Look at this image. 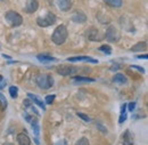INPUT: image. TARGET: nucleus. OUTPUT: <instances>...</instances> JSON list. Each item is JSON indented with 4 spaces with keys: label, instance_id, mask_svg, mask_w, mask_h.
<instances>
[{
    "label": "nucleus",
    "instance_id": "11",
    "mask_svg": "<svg viewBox=\"0 0 148 145\" xmlns=\"http://www.w3.org/2000/svg\"><path fill=\"white\" fill-rule=\"evenodd\" d=\"M72 21L75 23H84L87 21V16L82 12H76L72 15Z\"/></svg>",
    "mask_w": 148,
    "mask_h": 145
},
{
    "label": "nucleus",
    "instance_id": "32",
    "mask_svg": "<svg viewBox=\"0 0 148 145\" xmlns=\"http://www.w3.org/2000/svg\"><path fill=\"white\" fill-rule=\"evenodd\" d=\"M125 110H127V104H123V105H122V108H121V114L125 113Z\"/></svg>",
    "mask_w": 148,
    "mask_h": 145
},
{
    "label": "nucleus",
    "instance_id": "17",
    "mask_svg": "<svg viewBox=\"0 0 148 145\" xmlns=\"http://www.w3.org/2000/svg\"><path fill=\"white\" fill-rule=\"evenodd\" d=\"M103 1L112 7H115V8H120L122 6V0H103Z\"/></svg>",
    "mask_w": 148,
    "mask_h": 145
},
{
    "label": "nucleus",
    "instance_id": "29",
    "mask_svg": "<svg viewBox=\"0 0 148 145\" xmlns=\"http://www.w3.org/2000/svg\"><path fill=\"white\" fill-rule=\"evenodd\" d=\"M131 69H134V70H138V71H140L141 73H144L145 72V70L143 69V68H140V66H136V65H132L131 66Z\"/></svg>",
    "mask_w": 148,
    "mask_h": 145
},
{
    "label": "nucleus",
    "instance_id": "3",
    "mask_svg": "<svg viewBox=\"0 0 148 145\" xmlns=\"http://www.w3.org/2000/svg\"><path fill=\"white\" fill-rule=\"evenodd\" d=\"M5 18L6 21L8 22V24L13 28L15 26H19L22 23H23V18L19 15L17 12H14V10H8L6 14H5Z\"/></svg>",
    "mask_w": 148,
    "mask_h": 145
},
{
    "label": "nucleus",
    "instance_id": "33",
    "mask_svg": "<svg viewBox=\"0 0 148 145\" xmlns=\"http://www.w3.org/2000/svg\"><path fill=\"white\" fill-rule=\"evenodd\" d=\"M5 86H6V80H1L0 81V89H2Z\"/></svg>",
    "mask_w": 148,
    "mask_h": 145
},
{
    "label": "nucleus",
    "instance_id": "25",
    "mask_svg": "<svg viewBox=\"0 0 148 145\" xmlns=\"http://www.w3.org/2000/svg\"><path fill=\"white\" fill-rule=\"evenodd\" d=\"M77 117H80V118H81L82 120H84V121H88V122H89V121H91V119H90V118H89L87 114H83V113H77Z\"/></svg>",
    "mask_w": 148,
    "mask_h": 145
},
{
    "label": "nucleus",
    "instance_id": "30",
    "mask_svg": "<svg viewBox=\"0 0 148 145\" xmlns=\"http://www.w3.org/2000/svg\"><path fill=\"white\" fill-rule=\"evenodd\" d=\"M55 145H67V142H66L65 139H60V141H58Z\"/></svg>",
    "mask_w": 148,
    "mask_h": 145
},
{
    "label": "nucleus",
    "instance_id": "23",
    "mask_svg": "<svg viewBox=\"0 0 148 145\" xmlns=\"http://www.w3.org/2000/svg\"><path fill=\"white\" fill-rule=\"evenodd\" d=\"M75 145H89V141H88L86 137H82V138H80V139L76 142Z\"/></svg>",
    "mask_w": 148,
    "mask_h": 145
},
{
    "label": "nucleus",
    "instance_id": "26",
    "mask_svg": "<svg viewBox=\"0 0 148 145\" xmlns=\"http://www.w3.org/2000/svg\"><path fill=\"white\" fill-rule=\"evenodd\" d=\"M0 101H1V103H2V106L3 108H6L7 106V99H6V97L0 93Z\"/></svg>",
    "mask_w": 148,
    "mask_h": 145
},
{
    "label": "nucleus",
    "instance_id": "10",
    "mask_svg": "<svg viewBox=\"0 0 148 145\" xmlns=\"http://www.w3.org/2000/svg\"><path fill=\"white\" fill-rule=\"evenodd\" d=\"M39 8V2L38 0H27L26 1V6H25V10L30 14L37 12V9Z\"/></svg>",
    "mask_w": 148,
    "mask_h": 145
},
{
    "label": "nucleus",
    "instance_id": "27",
    "mask_svg": "<svg viewBox=\"0 0 148 145\" xmlns=\"http://www.w3.org/2000/svg\"><path fill=\"white\" fill-rule=\"evenodd\" d=\"M127 108H128L129 111L133 112V110H134V108H136V103H134V102H131V103H129V104L127 105Z\"/></svg>",
    "mask_w": 148,
    "mask_h": 145
},
{
    "label": "nucleus",
    "instance_id": "18",
    "mask_svg": "<svg viewBox=\"0 0 148 145\" xmlns=\"http://www.w3.org/2000/svg\"><path fill=\"white\" fill-rule=\"evenodd\" d=\"M73 81H77V82H93L95 79L87 78V77H73Z\"/></svg>",
    "mask_w": 148,
    "mask_h": 145
},
{
    "label": "nucleus",
    "instance_id": "4",
    "mask_svg": "<svg viewBox=\"0 0 148 145\" xmlns=\"http://www.w3.org/2000/svg\"><path fill=\"white\" fill-rule=\"evenodd\" d=\"M37 23L41 28H47L56 23V15L53 13H47L43 17H38Z\"/></svg>",
    "mask_w": 148,
    "mask_h": 145
},
{
    "label": "nucleus",
    "instance_id": "24",
    "mask_svg": "<svg viewBox=\"0 0 148 145\" xmlns=\"http://www.w3.org/2000/svg\"><path fill=\"white\" fill-rule=\"evenodd\" d=\"M55 95H48L47 97H46V103L47 104H51L53 102H54V99H55Z\"/></svg>",
    "mask_w": 148,
    "mask_h": 145
},
{
    "label": "nucleus",
    "instance_id": "14",
    "mask_svg": "<svg viewBox=\"0 0 148 145\" xmlns=\"http://www.w3.org/2000/svg\"><path fill=\"white\" fill-rule=\"evenodd\" d=\"M147 49V44L144 41V42H138L136 45H133V47H131V52H143V50H146Z\"/></svg>",
    "mask_w": 148,
    "mask_h": 145
},
{
    "label": "nucleus",
    "instance_id": "20",
    "mask_svg": "<svg viewBox=\"0 0 148 145\" xmlns=\"http://www.w3.org/2000/svg\"><path fill=\"white\" fill-rule=\"evenodd\" d=\"M99 50H100V52H104L106 55L112 54L111 47H110V46H107V45H103V46H100V47H99Z\"/></svg>",
    "mask_w": 148,
    "mask_h": 145
},
{
    "label": "nucleus",
    "instance_id": "13",
    "mask_svg": "<svg viewBox=\"0 0 148 145\" xmlns=\"http://www.w3.org/2000/svg\"><path fill=\"white\" fill-rule=\"evenodd\" d=\"M17 143L18 145H31V141L26 134L22 133V134L17 135Z\"/></svg>",
    "mask_w": 148,
    "mask_h": 145
},
{
    "label": "nucleus",
    "instance_id": "2",
    "mask_svg": "<svg viewBox=\"0 0 148 145\" xmlns=\"http://www.w3.org/2000/svg\"><path fill=\"white\" fill-rule=\"evenodd\" d=\"M36 82L41 89H49L54 85V79L50 74L40 73L36 77Z\"/></svg>",
    "mask_w": 148,
    "mask_h": 145
},
{
    "label": "nucleus",
    "instance_id": "15",
    "mask_svg": "<svg viewBox=\"0 0 148 145\" xmlns=\"http://www.w3.org/2000/svg\"><path fill=\"white\" fill-rule=\"evenodd\" d=\"M37 58L40 62H42V63H50V62H55L56 61L55 57H53V56H50V55H48V54L38 55Z\"/></svg>",
    "mask_w": 148,
    "mask_h": 145
},
{
    "label": "nucleus",
    "instance_id": "5",
    "mask_svg": "<svg viewBox=\"0 0 148 145\" xmlns=\"http://www.w3.org/2000/svg\"><path fill=\"white\" fill-rule=\"evenodd\" d=\"M105 38H106V40H108L110 42H116V41H119V39H120V32H119V30H117L115 26L110 25V26L107 28V30H106Z\"/></svg>",
    "mask_w": 148,
    "mask_h": 145
},
{
    "label": "nucleus",
    "instance_id": "16",
    "mask_svg": "<svg viewBox=\"0 0 148 145\" xmlns=\"http://www.w3.org/2000/svg\"><path fill=\"white\" fill-rule=\"evenodd\" d=\"M113 80H114L115 82H119V84H127V81H128L127 77H125L124 74H122V73L115 74L114 78H113Z\"/></svg>",
    "mask_w": 148,
    "mask_h": 145
},
{
    "label": "nucleus",
    "instance_id": "19",
    "mask_svg": "<svg viewBox=\"0 0 148 145\" xmlns=\"http://www.w3.org/2000/svg\"><path fill=\"white\" fill-rule=\"evenodd\" d=\"M31 124H32V129H33V131H34V135H36V137H39V124H38V120L37 119H33L32 121H31Z\"/></svg>",
    "mask_w": 148,
    "mask_h": 145
},
{
    "label": "nucleus",
    "instance_id": "7",
    "mask_svg": "<svg viewBox=\"0 0 148 145\" xmlns=\"http://www.w3.org/2000/svg\"><path fill=\"white\" fill-rule=\"evenodd\" d=\"M79 72V68L73 65H59L57 68V73L60 75H71Z\"/></svg>",
    "mask_w": 148,
    "mask_h": 145
},
{
    "label": "nucleus",
    "instance_id": "22",
    "mask_svg": "<svg viewBox=\"0 0 148 145\" xmlns=\"http://www.w3.org/2000/svg\"><path fill=\"white\" fill-rule=\"evenodd\" d=\"M124 143L127 145H132V139H131V136H130V131H125V134H124Z\"/></svg>",
    "mask_w": 148,
    "mask_h": 145
},
{
    "label": "nucleus",
    "instance_id": "28",
    "mask_svg": "<svg viewBox=\"0 0 148 145\" xmlns=\"http://www.w3.org/2000/svg\"><path fill=\"white\" fill-rule=\"evenodd\" d=\"M125 119H127V114H125V113H123V114H121V117H120V120H119V122H120V124H122L123 121H125Z\"/></svg>",
    "mask_w": 148,
    "mask_h": 145
},
{
    "label": "nucleus",
    "instance_id": "35",
    "mask_svg": "<svg viewBox=\"0 0 148 145\" xmlns=\"http://www.w3.org/2000/svg\"><path fill=\"white\" fill-rule=\"evenodd\" d=\"M1 80H3V78H2V75H0V81H1Z\"/></svg>",
    "mask_w": 148,
    "mask_h": 145
},
{
    "label": "nucleus",
    "instance_id": "12",
    "mask_svg": "<svg viewBox=\"0 0 148 145\" xmlns=\"http://www.w3.org/2000/svg\"><path fill=\"white\" fill-rule=\"evenodd\" d=\"M27 97L32 101V102H34L36 104H37L39 108H41V109L43 110H46V106H45V104H43V102L41 101V98L39 97V96H37V95H34V94H27Z\"/></svg>",
    "mask_w": 148,
    "mask_h": 145
},
{
    "label": "nucleus",
    "instance_id": "34",
    "mask_svg": "<svg viewBox=\"0 0 148 145\" xmlns=\"http://www.w3.org/2000/svg\"><path fill=\"white\" fill-rule=\"evenodd\" d=\"M147 57H148L147 55H140V56H138V58H140V59H141V58H145V59H146Z\"/></svg>",
    "mask_w": 148,
    "mask_h": 145
},
{
    "label": "nucleus",
    "instance_id": "6",
    "mask_svg": "<svg viewBox=\"0 0 148 145\" xmlns=\"http://www.w3.org/2000/svg\"><path fill=\"white\" fill-rule=\"evenodd\" d=\"M86 37L89 39V40H91V41H100L104 37L101 35V32L97 29V28H95V26H90L87 31H86Z\"/></svg>",
    "mask_w": 148,
    "mask_h": 145
},
{
    "label": "nucleus",
    "instance_id": "1",
    "mask_svg": "<svg viewBox=\"0 0 148 145\" xmlns=\"http://www.w3.org/2000/svg\"><path fill=\"white\" fill-rule=\"evenodd\" d=\"M67 36H69V32H67V29L65 25H59L57 26L54 31V33L51 35V40L53 42L56 44V45H63L66 39H67Z\"/></svg>",
    "mask_w": 148,
    "mask_h": 145
},
{
    "label": "nucleus",
    "instance_id": "21",
    "mask_svg": "<svg viewBox=\"0 0 148 145\" xmlns=\"http://www.w3.org/2000/svg\"><path fill=\"white\" fill-rule=\"evenodd\" d=\"M9 94H10V96H12L13 98H16V97L18 96V89H17V87L12 86V87L9 88Z\"/></svg>",
    "mask_w": 148,
    "mask_h": 145
},
{
    "label": "nucleus",
    "instance_id": "9",
    "mask_svg": "<svg viewBox=\"0 0 148 145\" xmlns=\"http://www.w3.org/2000/svg\"><path fill=\"white\" fill-rule=\"evenodd\" d=\"M69 62L73 63V62H90V63H98L97 59L91 58L89 56H77V57H69L67 58Z\"/></svg>",
    "mask_w": 148,
    "mask_h": 145
},
{
    "label": "nucleus",
    "instance_id": "8",
    "mask_svg": "<svg viewBox=\"0 0 148 145\" xmlns=\"http://www.w3.org/2000/svg\"><path fill=\"white\" fill-rule=\"evenodd\" d=\"M56 3L62 12H67L72 7V0H57Z\"/></svg>",
    "mask_w": 148,
    "mask_h": 145
},
{
    "label": "nucleus",
    "instance_id": "31",
    "mask_svg": "<svg viewBox=\"0 0 148 145\" xmlns=\"http://www.w3.org/2000/svg\"><path fill=\"white\" fill-rule=\"evenodd\" d=\"M23 104H24V106H26V108H30V105H31V99H25Z\"/></svg>",
    "mask_w": 148,
    "mask_h": 145
}]
</instances>
